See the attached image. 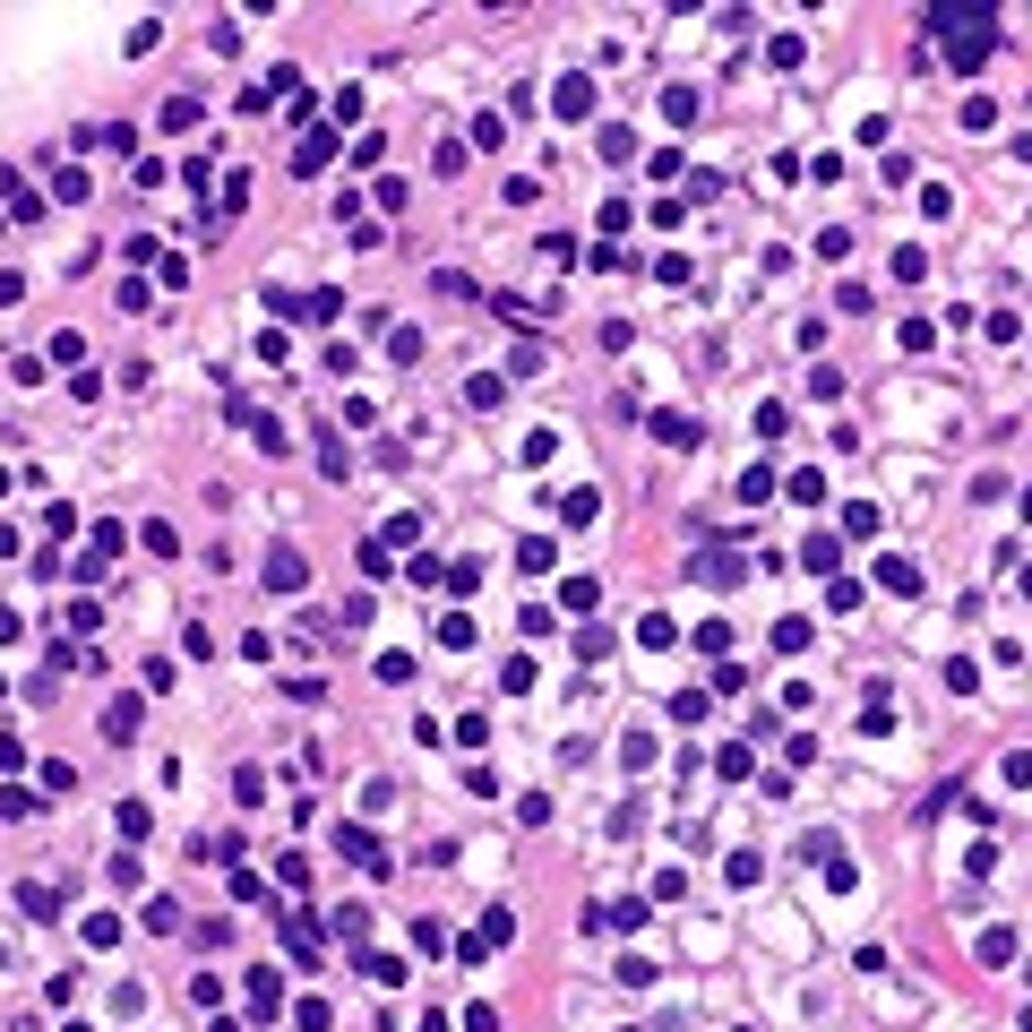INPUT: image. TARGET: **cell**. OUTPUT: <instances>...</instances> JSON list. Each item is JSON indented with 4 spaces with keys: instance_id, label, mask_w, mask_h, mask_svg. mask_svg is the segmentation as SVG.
Returning a JSON list of instances; mask_svg holds the SVG:
<instances>
[{
    "instance_id": "cell-11",
    "label": "cell",
    "mask_w": 1032,
    "mask_h": 1032,
    "mask_svg": "<svg viewBox=\"0 0 1032 1032\" xmlns=\"http://www.w3.org/2000/svg\"><path fill=\"white\" fill-rule=\"evenodd\" d=\"M671 637H680V628H671V620H663V611H645V620H637V645H645V654H663V645H671Z\"/></svg>"
},
{
    "instance_id": "cell-17",
    "label": "cell",
    "mask_w": 1032,
    "mask_h": 1032,
    "mask_svg": "<svg viewBox=\"0 0 1032 1032\" xmlns=\"http://www.w3.org/2000/svg\"><path fill=\"white\" fill-rule=\"evenodd\" d=\"M697 577H706V585H740V559L714 551V559H697Z\"/></svg>"
},
{
    "instance_id": "cell-1",
    "label": "cell",
    "mask_w": 1032,
    "mask_h": 1032,
    "mask_svg": "<svg viewBox=\"0 0 1032 1032\" xmlns=\"http://www.w3.org/2000/svg\"><path fill=\"white\" fill-rule=\"evenodd\" d=\"M921 26L946 43V69H955V78H972V69L998 52V9H946V0H929Z\"/></svg>"
},
{
    "instance_id": "cell-9",
    "label": "cell",
    "mask_w": 1032,
    "mask_h": 1032,
    "mask_svg": "<svg viewBox=\"0 0 1032 1032\" xmlns=\"http://www.w3.org/2000/svg\"><path fill=\"white\" fill-rule=\"evenodd\" d=\"M654 439H671V448H697V422H688V413H654Z\"/></svg>"
},
{
    "instance_id": "cell-8",
    "label": "cell",
    "mask_w": 1032,
    "mask_h": 1032,
    "mask_svg": "<svg viewBox=\"0 0 1032 1032\" xmlns=\"http://www.w3.org/2000/svg\"><path fill=\"white\" fill-rule=\"evenodd\" d=\"M878 585L886 594H921V568H912V559H878Z\"/></svg>"
},
{
    "instance_id": "cell-19",
    "label": "cell",
    "mask_w": 1032,
    "mask_h": 1032,
    "mask_svg": "<svg viewBox=\"0 0 1032 1032\" xmlns=\"http://www.w3.org/2000/svg\"><path fill=\"white\" fill-rule=\"evenodd\" d=\"M620 766H628V774L654 766V740H645V731H628V740H620Z\"/></svg>"
},
{
    "instance_id": "cell-31",
    "label": "cell",
    "mask_w": 1032,
    "mask_h": 1032,
    "mask_svg": "<svg viewBox=\"0 0 1032 1032\" xmlns=\"http://www.w3.org/2000/svg\"><path fill=\"white\" fill-rule=\"evenodd\" d=\"M1024 516H1032V491H1024Z\"/></svg>"
},
{
    "instance_id": "cell-27",
    "label": "cell",
    "mask_w": 1032,
    "mask_h": 1032,
    "mask_svg": "<svg viewBox=\"0 0 1032 1032\" xmlns=\"http://www.w3.org/2000/svg\"><path fill=\"white\" fill-rule=\"evenodd\" d=\"M516 559H525V568H551L559 551H551V534H525V542H516Z\"/></svg>"
},
{
    "instance_id": "cell-4",
    "label": "cell",
    "mask_w": 1032,
    "mask_h": 1032,
    "mask_svg": "<svg viewBox=\"0 0 1032 1032\" xmlns=\"http://www.w3.org/2000/svg\"><path fill=\"white\" fill-rule=\"evenodd\" d=\"M284 946H293L301 964H319V946H327V929H319V912H293V921H284Z\"/></svg>"
},
{
    "instance_id": "cell-20",
    "label": "cell",
    "mask_w": 1032,
    "mask_h": 1032,
    "mask_svg": "<svg viewBox=\"0 0 1032 1032\" xmlns=\"http://www.w3.org/2000/svg\"><path fill=\"white\" fill-rule=\"evenodd\" d=\"M714 774H723V783H749L757 766H749V749H714Z\"/></svg>"
},
{
    "instance_id": "cell-32",
    "label": "cell",
    "mask_w": 1032,
    "mask_h": 1032,
    "mask_svg": "<svg viewBox=\"0 0 1032 1032\" xmlns=\"http://www.w3.org/2000/svg\"><path fill=\"white\" fill-rule=\"evenodd\" d=\"M1024 1032H1032V1007H1024Z\"/></svg>"
},
{
    "instance_id": "cell-21",
    "label": "cell",
    "mask_w": 1032,
    "mask_h": 1032,
    "mask_svg": "<svg viewBox=\"0 0 1032 1032\" xmlns=\"http://www.w3.org/2000/svg\"><path fill=\"white\" fill-rule=\"evenodd\" d=\"M78 938H86V946H112V938H121V921H112V912H86Z\"/></svg>"
},
{
    "instance_id": "cell-18",
    "label": "cell",
    "mask_w": 1032,
    "mask_h": 1032,
    "mask_svg": "<svg viewBox=\"0 0 1032 1032\" xmlns=\"http://www.w3.org/2000/svg\"><path fill=\"white\" fill-rule=\"evenodd\" d=\"M559 602H568V611H594L602 585H594V577H568V585H559Z\"/></svg>"
},
{
    "instance_id": "cell-24",
    "label": "cell",
    "mask_w": 1032,
    "mask_h": 1032,
    "mask_svg": "<svg viewBox=\"0 0 1032 1032\" xmlns=\"http://www.w3.org/2000/svg\"><path fill=\"white\" fill-rule=\"evenodd\" d=\"M250 1007H258V1015H276V972H267V964L250 972Z\"/></svg>"
},
{
    "instance_id": "cell-29",
    "label": "cell",
    "mask_w": 1032,
    "mask_h": 1032,
    "mask_svg": "<svg viewBox=\"0 0 1032 1032\" xmlns=\"http://www.w3.org/2000/svg\"><path fill=\"white\" fill-rule=\"evenodd\" d=\"M18 628H26V620H18V611H0V645H18Z\"/></svg>"
},
{
    "instance_id": "cell-13",
    "label": "cell",
    "mask_w": 1032,
    "mask_h": 1032,
    "mask_svg": "<svg viewBox=\"0 0 1032 1032\" xmlns=\"http://www.w3.org/2000/svg\"><path fill=\"white\" fill-rule=\"evenodd\" d=\"M843 534L869 542V534H878V508H869V499H852V508H843Z\"/></svg>"
},
{
    "instance_id": "cell-25",
    "label": "cell",
    "mask_w": 1032,
    "mask_h": 1032,
    "mask_svg": "<svg viewBox=\"0 0 1032 1032\" xmlns=\"http://www.w3.org/2000/svg\"><path fill=\"white\" fill-rule=\"evenodd\" d=\"M757 869H766L757 852H731V860H723V878H731V886H757Z\"/></svg>"
},
{
    "instance_id": "cell-33",
    "label": "cell",
    "mask_w": 1032,
    "mask_h": 1032,
    "mask_svg": "<svg viewBox=\"0 0 1032 1032\" xmlns=\"http://www.w3.org/2000/svg\"><path fill=\"white\" fill-rule=\"evenodd\" d=\"M69 1032H78V1024H69Z\"/></svg>"
},
{
    "instance_id": "cell-3",
    "label": "cell",
    "mask_w": 1032,
    "mask_h": 1032,
    "mask_svg": "<svg viewBox=\"0 0 1032 1032\" xmlns=\"http://www.w3.org/2000/svg\"><path fill=\"white\" fill-rule=\"evenodd\" d=\"M336 852L353 860V869H387V843L370 835V826H336Z\"/></svg>"
},
{
    "instance_id": "cell-6",
    "label": "cell",
    "mask_w": 1032,
    "mask_h": 1032,
    "mask_svg": "<svg viewBox=\"0 0 1032 1032\" xmlns=\"http://www.w3.org/2000/svg\"><path fill=\"white\" fill-rule=\"evenodd\" d=\"M327 155H336V138H327V129H301V147H293V172L310 181V172H327Z\"/></svg>"
},
{
    "instance_id": "cell-10",
    "label": "cell",
    "mask_w": 1032,
    "mask_h": 1032,
    "mask_svg": "<svg viewBox=\"0 0 1032 1032\" xmlns=\"http://www.w3.org/2000/svg\"><path fill=\"white\" fill-rule=\"evenodd\" d=\"M981 964H989V972L1015 964V929H981Z\"/></svg>"
},
{
    "instance_id": "cell-28",
    "label": "cell",
    "mask_w": 1032,
    "mask_h": 1032,
    "mask_svg": "<svg viewBox=\"0 0 1032 1032\" xmlns=\"http://www.w3.org/2000/svg\"><path fill=\"white\" fill-rule=\"evenodd\" d=\"M800 852H809V860H843V852H835V826H809V835H800Z\"/></svg>"
},
{
    "instance_id": "cell-22",
    "label": "cell",
    "mask_w": 1032,
    "mask_h": 1032,
    "mask_svg": "<svg viewBox=\"0 0 1032 1032\" xmlns=\"http://www.w3.org/2000/svg\"><path fill=\"white\" fill-rule=\"evenodd\" d=\"M439 645H448V654H465V645H473V620H465V611H448V620H439Z\"/></svg>"
},
{
    "instance_id": "cell-5",
    "label": "cell",
    "mask_w": 1032,
    "mask_h": 1032,
    "mask_svg": "<svg viewBox=\"0 0 1032 1032\" xmlns=\"http://www.w3.org/2000/svg\"><path fill=\"white\" fill-rule=\"evenodd\" d=\"M353 972H362L370 989H396V981H405V964H396V955H379V946H353Z\"/></svg>"
},
{
    "instance_id": "cell-34",
    "label": "cell",
    "mask_w": 1032,
    "mask_h": 1032,
    "mask_svg": "<svg viewBox=\"0 0 1032 1032\" xmlns=\"http://www.w3.org/2000/svg\"><path fill=\"white\" fill-rule=\"evenodd\" d=\"M1024 972H1032V964H1024Z\"/></svg>"
},
{
    "instance_id": "cell-30",
    "label": "cell",
    "mask_w": 1032,
    "mask_h": 1032,
    "mask_svg": "<svg viewBox=\"0 0 1032 1032\" xmlns=\"http://www.w3.org/2000/svg\"><path fill=\"white\" fill-rule=\"evenodd\" d=\"M1024 594H1032V568H1024Z\"/></svg>"
},
{
    "instance_id": "cell-15",
    "label": "cell",
    "mask_w": 1032,
    "mask_h": 1032,
    "mask_svg": "<svg viewBox=\"0 0 1032 1032\" xmlns=\"http://www.w3.org/2000/svg\"><path fill=\"white\" fill-rule=\"evenodd\" d=\"M112 826H121L129 843H147V835H155V826H147V809H138V800H121V809H112Z\"/></svg>"
},
{
    "instance_id": "cell-2",
    "label": "cell",
    "mask_w": 1032,
    "mask_h": 1032,
    "mask_svg": "<svg viewBox=\"0 0 1032 1032\" xmlns=\"http://www.w3.org/2000/svg\"><path fill=\"white\" fill-rule=\"evenodd\" d=\"M551 112H559V121H585V112H594V78H585V69H568V78L551 86Z\"/></svg>"
},
{
    "instance_id": "cell-14",
    "label": "cell",
    "mask_w": 1032,
    "mask_h": 1032,
    "mask_svg": "<svg viewBox=\"0 0 1032 1032\" xmlns=\"http://www.w3.org/2000/svg\"><path fill=\"white\" fill-rule=\"evenodd\" d=\"M18 903L35 912V921H61V895H52V886H18Z\"/></svg>"
},
{
    "instance_id": "cell-12",
    "label": "cell",
    "mask_w": 1032,
    "mask_h": 1032,
    "mask_svg": "<svg viewBox=\"0 0 1032 1032\" xmlns=\"http://www.w3.org/2000/svg\"><path fill=\"white\" fill-rule=\"evenodd\" d=\"M104 731H112V740H129V731H138V697H112V706H104Z\"/></svg>"
},
{
    "instance_id": "cell-7",
    "label": "cell",
    "mask_w": 1032,
    "mask_h": 1032,
    "mask_svg": "<svg viewBox=\"0 0 1032 1032\" xmlns=\"http://www.w3.org/2000/svg\"><path fill=\"white\" fill-rule=\"evenodd\" d=\"M267 585H276V594H301V585H310V568H301V551H276V559H267Z\"/></svg>"
},
{
    "instance_id": "cell-26",
    "label": "cell",
    "mask_w": 1032,
    "mask_h": 1032,
    "mask_svg": "<svg viewBox=\"0 0 1032 1032\" xmlns=\"http://www.w3.org/2000/svg\"><path fill=\"white\" fill-rule=\"evenodd\" d=\"M250 439H258L267 456H284V422H267V413H250Z\"/></svg>"
},
{
    "instance_id": "cell-23",
    "label": "cell",
    "mask_w": 1032,
    "mask_h": 1032,
    "mask_svg": "<svg viewBox=\"0 0 1032 1032\" xmlns=\"http://www.w3.org/2000/svg\"><path fill=\"white\" fill-rule=\"evenodd\" d=\"M422 534V516H387V534H379V551H405V542Z\"/></svg>"
},
{
    "instance_id": "cell-16",
    "label": "cell",
    "mask_w": 1032,
    "mask_h": 1032,
    "mask_svg": "<svg viewBox=\"0 0 1032 1032\" xmlns=\"http://www.w3.org/2000/svg\"><path fill=\"white\" fill-rule=\"evenodd\" d=\"M800 559H809L817 577H835V559H843V551H835V542H826V534H809V542H800Z\"/></svg>"
}]
</instances>
